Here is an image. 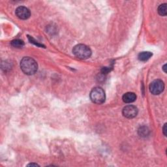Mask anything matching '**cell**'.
<instances>
[{"label": "cell", "mask_w": 167, "mask_h": 167, "mask_svg": "<svg viewBox=\"0 0 167 167\" xmlns=\"http://www.w3.org/2000/svg\"><path fill=\"white\" fill-rule=\"evenodd\" d=\"M20 68L23 73L27 75H32L37 71L38 66L35 60L30 57H25L20 62Z\"/></svg>", "instance_id": "obj_1"}, {"label": "cell", "mask_w": 167, "mask_h": 167, "mask_svg": "<svg viewBox=\"0 0 167 167\" xmlns=\"http://www.w3.org/2000/svg\"><path fill=\"white\" fill-rule=\"evenodd\" d=\"M73 53L78 58L86 59L90 58L91 55V50L87 46L80 44L76 45L73 48Z\"/></svg>", "instance_id": "obj_2"}, {"label": "cell", "mask_w": 167, "mask_h": 167, "mask_svg": "<svg viewBox=\"0 0 167 167\" xmlns=\"http://www.w3.org/2000/svg\"><path fill=\"white\" fill-rule=\"evenodd\" d=\"M90 97L93 103L99 105L103 103L106 99L105 92L103 88L100 87H94L91 91Z\"/></svg>", "instance_id": "obj_3"}, {"label": "cell", "mask_w": 167, "mask_h": 167, "mask_svg": "<svg viewBox=\"0 0 167 167\" xmlns=\"http://www.w3.org/2000/svg\"><path fill=\"white\" fill-rule=\"evenodd\" d=\"M165 85L163 82L161 80H155L153 81L150 85V91L152 94L159 95L163 91Z\"/></svg>", "instance_id": "obj_4"}, {"label": "cell", "mask_w": 167, "mask_h": 167, "mask_svg": "<svg viewBox=\"0 0 167 167\" xmlns=\"http://www.w3.org/2000/svg\"><path fill=\"white\" fill-rule=\"evenodd\" d=\"M122 113L124 117L131 119L137 115L138 108L134 105H127L123 108Z\"/></svg>", "instance_id": "obj_5"}, {"label": "cell", "mask_w": 167, "mask_h": 167, "mask_svg": "<svg viewBox=\"0 0 167 167\" xmlns=\"http://www.w3.org/2000/svg\"><path fill=\"white\" fill-rule=\"evenodd\" d=\"M16 15L18 18H19L20 19L22 20H26L27 18H29L31 12L28 9L24 6L18 7L16 9Z\"/></svg>", "instance_id": "obj_6"}, {"label": "cell", "mask_w": 167, "mask_h": 167, "mask_svg": "<svg viewBox=\"0 0 167 167\" xmlns=\"http://www.w3.org/2000/svg\"><path fill=\"white\" fill-rule=\"evenodd\" d=\"M137 95L134 93L127 92L122 97L123 101L125 103H131L136 100Z\"/></svg>", "instance_id": "obj_7"}, {"label": "cell", "mask_w": 167, "mask_h": 167, "mask_svg": "<svg viewBox=\"0 0 167 167\" xmlns=\"http://www.w3.org/2000/svg\"><path fill=\"white\" fill-rule=\"evenodd\" d=\"M152 56V53L150 52H142L138 54V59L141 62H146Z\"/></svg>", "instance_id": "obj_8"}, {"label": "cell", "mask_w": 167, "mask_h": 167, "mask_svg": "<svg viewBox=\"0 0 167 167\" xmlns=\"http://www.w3.org/2000/svg\"><path fill=\"white\" fill-rule=\"evenodd\" d=\"M138 134L142 137H146L150 134V130L146 126H142L138 130Z\"/></svg>", "instance_id": "obj_9"}, {"label": "cell", "mask_w": 167, "mask_h": 167, "mask_svg": "<svg viewBox=\"0 0 167 167\" xmlns=\"http://www.w3.org/2000/svg\"><path fill=\"white\" fill-rule=\"evenodd\" d=\"M11 45L15 48H21L24 46V43L20 39H15L11 41Z\"/></svg>", "instance_id": "obj_10"}, {"label": "cell", "mask_w": 167, "mask_h": 167, "mask_svg": "<svg viewBox=\"0 0 167 167\" xmlns=\"http://www.w3.org/2000/svg\"><path fill=\"white\" fill-rule=\"evenodd\" d=\"M167 5L166 3L161 4L158 7V12L161 16H165L167 15Z\"/></svg>", "instance_id": "obj_11"}, {"label": "cell", "mask_w": 167, "mask_h": 167, "mask_svg": "<svg viewBox=\"0 0 167 167\" xmlns=\"http://www.w3.org/2000/svg\"><path fill=\"white\" fill-rule=\"evenodd\" d=\"M163 134L165 137H166V123L164 125V127L163 128Z\"/></svg>", "instance_id": "obj_12"}, {"label": "cell", "mask_w": 167, "mask_h": 167, "mask_svg": "<svg viewBox=\"0 0 167 167\" xmlns=\"http://www.w3.org/2000/svg\"><path fill=\"white\" fill-rule=\"evenodd\" d=\"M27 166H39V165L37 164H35V163H31V164H29Z\"/></svg>", "instance_id": "obj_13"}, {"label": "cell", "mask_w": 167, "mask_h": 167, "mask_svg": "<svg viewBox=\"0 0 167 167\" xmlns=\"http://www.w3.org/2000/svg\"><path fill=\"white\" fill-rule=\"evenodd\" d=\"M166 64H165V66L163 67V71L165 73H166Z\"/></svg>", "instance_id": "obj_14"}]
</instances>
